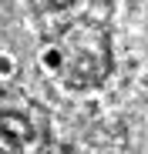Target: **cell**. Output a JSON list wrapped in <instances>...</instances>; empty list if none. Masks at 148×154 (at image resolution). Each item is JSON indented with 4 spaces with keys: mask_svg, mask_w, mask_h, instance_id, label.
<instances>
[{
    "mask_svg": "<svg viewBox=\"0 0 148 154\" xmlns=\"http://www.w3.org/2000/svg\"><path fill=\"white\" fill-rule=\"evenodd\" d=\"M14 70H17V60H14L10 54H4V50H0V81L14 77Z\"/></svg>",
    "mask_w": 148,
    "mask_h": 154,
    "instance_id": "6da1fadb",
    "label": "cell"
},
{
    "mask_svg": "<svg viewBox=\"0 0 148 154\" xmlns=\"http://www.w3.org/2000/svg\"><path fill=\"white\" fill-rule=\"evenodd\" d=\"M40 64L47 70H61V50H44L40 54Z\"/></svg>",
    "mask_w": 148,
    "mask_h": 154,
    "instance_id": "7a4b0ae2",
    "label": "cell"
}]
</instances>
